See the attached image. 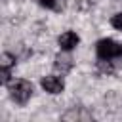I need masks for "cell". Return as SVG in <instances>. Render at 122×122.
<instances>
[{"label": "cell", "mask_w": 122, "mask_h": 122, "mask_svg": "<svg viewBox=\"0 0 122 122\" xmlns=\"http://www.w3.org/2000/svg\"><path fill=\"white\" fill-rule=\"evenodd\" d=\"M97 59H120L122 57V44L112 38H103L95 46Z\"/></svg>", "instance_id": "obj_1"}, {"label": "cell", "mask_w": 122, "mask_h": 122, "mask_svg": "<svg viewBox=\"0 0 122 122\" xmlns=\"http://www.w3.org/2000/svg\"><path fill=\"white\" fill-rule=\"evenodd\" d=\"M10 95L15 103L25 105L32 95V84L29 80H15L13 84H10Z\"/></svg>", "instance_id": "obj_2"}, {"label": "cell", "mask_w": 122, "mask_h": 122, "mask_svg": "<svg viewBox=\"0 0 122 122\" xmlns=\"http://www.w3.org/2000/svg\"><path fill=\"white\" fill-rule=\"evenodd\" d=\"M40 86L48 92V93H51V95H55V93H61L63 90H65V82L59 78V76H53V74H50V76H44L42 80H40Z\"/></svg>", "instance_id": "obj_3"}, {"label": "cell", "mask_w": 122, "mask_h": 122, "mask_svg": "<svg viewBox=\"0 0 122 122\" xmlns=\"http://www.w3.org/2000/svg\"><path fill=\"white\" fill-rule=\"evenodd\" d=\"M78 42H80V38H78V34L72 32V30H67V32H63V34L57 38V44H59V48H61L63 51L74 50V48L78 46Z\"/></svg>", "instance_id": "obj_4"}, {"label": "cell", "mask_w": 122, "mask_h": 122, "mask_svg": "<svg viewBox=\"0 0 122 122\" xmlns=\"http://www.w3.org/2000/svg\"><path fill=\"white\" fill-rule=\"evenodd\" d=\"M53 69H55V72L67 74V72L72 69V59H71V55H67V53H57L55 59H53Z\"/></svg>", "instance_id": "obj_5"}, {"label": "cell", "mask_w": 122, "mask_h": 122, "mask_svg": "<svg viewBox=\"0 0 122 122\" xmlns=\"http://www.w3.org/2000/svg\"><path fill=\"white\" fill-rule=\"evenodd\" d=\"M93 116L90 112H86L84 109H71L69 112L63 114V120H92Z\"/></svg>", "instance_id": "obj_6"}, {"label": "cell", "mask_w": 122, "mask_h": 122, "mask_svg": "<svg viewBox=\"0 0 122 122\" xmlns=\"http://www.w3.org/2000/svg\"><path fill=\"white\" fill-rule=\"evenodd\" d=\"M42 8L51 10V11H63L65 10V0H36Z\"/></svg>", "instance_id": "obj_7"}, {"label": "cell", "mask_w": 122, "mask_h": 122, "mask_svg": "<svg viewBox=\"0 0 122 122\" xmlns=\"http://www.w3.org/2000/svg\"><path fill=\"white\" fill-rule=\"evenodd\" d=\"M97 69H99L103 74H112V72H114L112 59H99V61H97Z\"/></svg>", "instance_id": "obj_8"}, {"label": "cell", "mask_w": 122, "mask_h": 122, "mask_svg": "<svg viewBox=\"0 0 122 122\" xmlns=\"http://www.w3.org/2000/svg\"><path fill=\"white\" fill-rule=\"evenodd\" d=\"M13 65H15V57H13L11 53L4 51V53L0 55V67H4V69H11Z\"/></svg>", "instance_id": "obj_9"}, {"label": "cell", "mask_w": 122, "mask_h": 122, "mask_svg": "<svg viewBox=\"0 0 122 122\" xmlns=\"http://www.w3.org/2000/svg\"><path fill=\"white\" fill-rule=\"evenodd\" d=\"M76 10H78V11H88V10H92V0H76Z\"/></svg>", "instance_id": "obj_10"}, {"label": "cell", "mask_w": 122, "mask_h": 122, "mask_svg": "<svg viewBox=\"0 0 122 122\" xmlns=\"http://www.w3.org/2000/svg\"><path fill=\"white\" fill-rule=\"evenodd\" d=\"M111 25H112L114 29L122 30V11H120V13H116V15H112V19H111Z\"/></svg>", "instance_id": "obj_11"}, {"label": "cell", "mask_w": 122, "mask_h": 122, "mask_svg": "<svg viewBox=\"0 0 122 122\" xmlns=\"http://www.w3.org/2000/svg\"><path fill=\"white\" fill-rule=\"evenodd\" d=\"M10 76H11L10 69H4V67H0V82H2V84H8V82H10Z\"/></svg>", "instance_id": "obj_12"}]
</instances>
